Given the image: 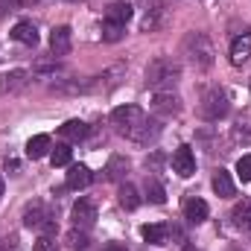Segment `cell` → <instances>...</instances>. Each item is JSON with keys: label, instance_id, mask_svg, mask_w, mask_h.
<instances>
[{"label": "cell", "instance_id": "cell-6", "mask_svg": "<svg viewBox=\"0 0 251 251\" xmlns=\"http://www.w3.org/2000/svg\"><path fill=\"white\" fill-rule=\"evenodd\" d=\"M70 219H73V228L88 231V228L97 222V204H94L91 199H79V201L73 204V210H70Z\"/></svg>", "mask_w": 251, "mask_h": 251}, {"label": "cell", "instance_id": "cell-21", "mask_svg": "<svg viewBox=\"0 0 251 251\" xmlns=\"http://www.w3.org/2000/svg\"><path fill=\"white\" fill-rule=\"evenodd\" d=\"M146 199L152 201V204H164L167 201V190H164V184L158 181V178H146Z\"/></svg>", "mask_w": 251, "mask_h": 251}, {"label": "cell", "instance_id": "cell-10", "mask_svg": "<svg viewBox=\"0 0 251 251\" xmlns=\"http://www.w3.org/2000/svg\"><path fill=\"white\" fill-rule=\"evenodd\" d=\"M53 216L47 213V207L41 204V201H32V204H26V210H24V225L26 228H44V222H50Z\"/></svg>", "mask_w": 251, "mask_h": 251}, {"label": "cell", "instance_id": "cell-2", "mask_svg": "<svg viewBox=\"0 0 251 251\" xmlns=\"http://www.w3.org/2000/svg\"><path fill=\"white\" fill-rule=\"evenodd\" d=\"M178 79H181V64L176 59L161 56V59L149 62V67H146V85L155 91H173Z\"/></svg>", "mask_w": 251, "mask_h": 251}, {"label": "cell", "instance_id": "cell-27", "mask_svg": "<svg viewBox=\"0 0 251 251\" xmlns=\"http://www.w3.org/2000/svg\"><path fill=\"white\" fill-rule=\"evenodd\" d=\"M237 178L240 181H251V155H243L237 161Z\"/></svg>", "mask_w": 251, "mask_h": 251}, {"label": "cell", "instance_id": "cell-15", "mask_svg": "<svg viewBox=\"0 0 251 251\" xmlns=\"http://www.w3.org/2000/svg\"><path fill=\"white\" fill-rule=\"evenodd\" d=\"M128 21H131V6H128L126 0L111 3V6L105 9V24H120V26H126Z\"/></svg>", "mask_w": 251, "mask_h": 251}, {"label": "cell", "instance_id": "cell-19", "mask_svg": "<svg viewBox=\"0 0 251 251\" xmlns=\"http://www.w3.org/2000/svg\"><path fill=\"white\" fill-rule=\"evenodd\" d=\"M126 173H128V158L114 155V158L108 161V167H105V178H108V181H123Z\"/></svg>", "mask_w": 251, "mask_h": 251}, {"label": "cell", "instance_id": "cell-3", "mask_svg": "<svg viewBox=\"0 0 251 251\" xmlns=\"http://www.w3.org/2000/svg\"><path fill=\"white\" fill-rule=\"evenodd\" d=\"M181 53L187 56V62L196 67V70H207L213 64V41L204 35V32H187L184 41H181Z\"/></svg>", "mask_w": 251, "mask_h": 251}, {"label": "cell", "instance_id": "cell-5", "mask_svg": "<svg viewBox=\"0 0 251 251\" xmlns=\"http://www.w3.org/2000/svg\"><path fill=\"white\" fill-rule=\"evenodd\" d=\"M152 111L158 117H176L181 111V97L173 94V91H155L152 97Z\"/></svg>", "mask_w": 251, "mask_h": 251}, {"label": "cell", "instance_id": "cell-1", "mask_svg": "<svg viewBox=\"0 0 251 251\" xmlns=\"http://www.w3.org/2000/svg\"><path fill=\"white\" fill-rule=\"evenodd\" d=\"M111 123L117 126V131L123 137L134 140V143H149L161 131L158 123L155 120H146L143 108H137V105H120V108H114L111 111Z\"/></svg>", "mask_w": 251, "mask_h": 251}, {"label": "cell", "instance_id": "cell-22", "mask_svg": "<svg viewBox=\"0 0 251 251\" xmlns=\"http://www.w3.org/2000/svg\"><path fill=\"white\" fill-rule=\"evenodd\" d=\"M117 196H120V204H123L126 210H134V207L140 204L137 187H134V184H128V181H126V184H120V193H117Z\"/></svg>", "mask_w": 251, "mask_h": 251}, {"label": "cell", "instance_id": "cell-20", "mask_svg": "<svg viewBox=\"0 0 251 251\" xmlns=\"http://www.w3.org/2000/svg\"><path fill=\"white\" fill-rule=\"evenodd\" d=\"M231 219H234V225H237V228H243V231H251V201H240V204L234 207Z\"/></svg>", "mask_w": 251, "mask_h": 251}, {"label": "cell", "instance_id": "cell-7", "mask_svg": "<svg viewBox=\"0 0 251 251\" xmlns=\"http://www.w3.org/2000/svg\"><path fill=\"white\" fill-rule=\"evenodd\" d=\"M173 170H176L181 178H190V176L196 173V155H193L190 146H178V149L173 152Z\"/></svg>", "mask_w": 251, "mask_h": 251}, {"label": "cell", "instance_id": "cell-33", "mask_svg": "<svg viewBox=\"0 0 251 251\" xmlns=\"http://www.w3.org/2000/svg\"><path fill=\"white\" fill-rule=\"evenodd\" d=\"M184 251H196V249H184Z\"/></svg>", "mask_w": 251, "mask_h": 251}, {"label": "cell", "instance_id": "cell-13", "mask_svg": "<svg viewBox=\"0 0 251 251\" xmlns=\"http://www.w3.org/2000/svg\"><path fill=\"white\" fill-rule=\"evenodd\" d=\"M50 149H53L50 134H35V137H29V140H26V158H32V161H38V158L50 155Z\"/></svg>", "mask_w": 251, "mask_h": 251}, {"label": "cell", "instance_id": "cell-26", "mask_svg": "<svg viewBox=\"0 0 251 251\" xmlns=\"http://www.w3.org/2000/svg\"><path fill=\"white\" fill-rule=\"evenodd\" d=\"M56 249H59L56 234H41V237L35 240V246H32V251H56Z\"/></svg>", "mask_w": 251, "mask_h": 251}, {"label": "cell", "instance_id": "cell-23", "mask_svg": "<svg viewBox=\"0 0 251 251\" xmlns=\"http://www.w3.org/2000/svg\"><path fill=\"white\" fill-rule=\"evenodd\" d=\"M70 158H73V149H70L67 143H56V146L50 149V161H53V167H70Z\"/></svg>", "mask_w": 251, "mask_h": 251}, {"label": "cell", "instance_id": "cell-8", "mask_svg": "<svg viewBox=\"0 0 251 251\" xmlns=\"http://www.w3.org/2000/svg\"><path fill=\"white\" fill-rule=\"evenodd\" d=\"M249 59H251V32H243L231 41V64L243 67Z\"/></svg>", "mask_w": 251, "mask_h": 251}, {"label": "cell", "instance_id": "cell-25", "mask_svg": "<svg viewBox=\"0 0 251 251\" xmlns=\"http://www.w3.org/2000/svg\"><path fill=\"white\" fill-rule=\"evenodd\" d=\"M26 79H29L26 70H12V73L6 76V88H9V91H21V88L26 85Z\"/></svg>", "mask_w": 251, "mask_h": 251}, {"label": "cell", "instance_id": "cell-16", "mask_svg": "<svg viewBox=\"0 0 251 251\" xmlns=\"http://www.w3.org/2000/svg\"><path fill=\"white\" fill-rule=\"evenodd\" d=\"M213 190H216V196L219 199H231L237 187H234V178H231V173L228 170H219L216 176H213Z\"/></svg>", "mask_w": 251, "mask_h": 251}, {"label": "cell", "instance_id": "cell-17", "mask_svg": "<svg viewBox=\"0 0 251 251\" xmlns=\"http://www.w3.org/2000/svg\"><path fill=\"white\" fill-rule=\"evenodd\" d=\"M88 131H91V128H88V123H82V120H67V123L59 128V134H62L64 140H73V143H76V140H85Z\"/></svg>", "mask_w": 251, "mask_h": 251}, {"label": "cell", "instance_id": "cell-9", "mask_svg": "<svg viewBox=\"0 0 251 251\" xmlns=\"http://www.w3.org/2000/svg\"><path fill=\"white\" fill-rule=\"evenodd\" d=\"M70 47H73V32H70V26H56V29L50 32V50H53V56H67Z\"/></svg>", "mask_w": 251, "mask_h": 251}, {"label": "cell", "instance_id": "cell-24", "mask_svg": "<svg viewBox=\"0 0 251 251\" xmlns=\"http://www.w3.org/2000/svg\"><path fill=\"white\" fill-rule=\"evenodd\" d=\"M123 38H126V26H120V24H102V41L117 44Z\"/></svg>", "mask_w": 251, "mask_h": 251}, {"label": "cell", "instance_id": "cell-28", "mask_svg": "<svg viewBox=\"0 0 251 251\" xmlns=\"http://www.w3.org/2000/svg\"><path fill=\"white\" fill-rule=\"evenodd\" d=\"M158 24H161V6H155V9H152V15H146V18H143V29H146V32H152V29H158Z\"/></svg>", "mask_w": 251, "mask_h": 251}, {"label": "cell", "instance_id": "cell-31", "mask_svg": "<svg viewBox=\"0 0 251 251\" xmlns=\"http://www.w3.org/2000/svg\"><path fill=\"white\" fill-rule=\"evenodd\" d=\"M21 3H38V0H21Z\"/></svg>", "mask_w": 251, "mask_h": 251}, {"label": "cell", "instance_id": "cell-18", "mask_svg": "<svg viewBox=\"0 0 251 251\" xmlns=\"http://www.w3.org/2000/svg\"><path fill=\"white\" fill-rule=\"evenodd\" d=\"M167 234H170L167 225H143V228H140V237H143L149 246H164V243H167Z\"/></svg>", "mask_w": 251, "mask_h": 251}, {"label": "cell", "instance_id": "cell-34", "mask_svg": "<svg viewBox=\"0 0 251 251\" xmlns=\"http://www.w3.org/2000/svg\"><path fill=\"white\" fill-rule=\"evenodd\" d=\"M70 3H73V0H70Z\"/></svg>", "mask_w": 251, "mask_h": 251}, {"label": "cell", "instance_id": "cell-29", "mask_svg": "<svg viewBox=\"0 0 251 251\" xmlns=\"http://www.w3.org/2000/svg\"><path fill=\"white\" fill-rule=\"evenodd\" d=\"M18 3H21V0H0V18H6L9 12H15Z\"/></svg>", "mask_w": 251, "mask_h": 251}, {"label": "cell", "instance_id": "cell-30", "mask_svg": "<svg viewBox=\"0 0 251 251\" xmlns=\"http://www.w3.org/2000/svg\"><path fill=\"white\" fill-rule=\"evenodd\" d=\"M102 251H126V249L120 246V243H108V246H105Z\"/></svg>", "mask_w": 251, "mask_h": 251}, {"label": "cell", "instance_id": "cell-4", "mask_svg": "<svg viewBox=\"0 0 251 251\" xmlns=\"http://www.w3.org/2000/svg\"><path fill=\"white\" fill-rule=\"evenodd\" d=\"M228 97H225V91H219V88H213V91H207L204 94V100H201V105H199V114L204 117V120H219V117H225L228 114Z\"/></svg>", "mask_w": 251, "mask_h": 251}, {"label": "cell", "instance_id": "cell-11", "mask_svg": "<svg viewBox=\"0 0 251 251\" xmlns=\"http://www.w3.org/2000/svg\"><path fill=\"white\" fill-rule=\"evenodd\" d=\"M207 213H210V210H207V201H201V199H196V196L184 201V219H187L190 225H201V222L207 219Z\"/></svg>", "mask_w": 251, "mask_h": 251}, {"label": "cell", "instance_id": "cell-32", "mask_svg": "<svg viewBox=\"0 0 251 251\" xmlns=\"http://www.w3.org/2000/svg\"><path fill=\"white\" fill-rule=\"evenodd\" d=\"M0 196H3V178H0Z\"/></svg>", "mask_w": 251, "mask_h": 251}, {"label": "cell", "instance_id": "cell-12", "mask_svg": "<svg viewBox=\"0 0 251 251\" xmlns=\"http://www.w3.org/2000/svg\"><path fill=\"white\" fill-rule=\"evenodd\" d=\"M91 170L85 167V164H70V170H67V187L70 190H85L91 184Z\"/></svg>", "mask_w": 251, "mask_h": 251}, {"label": "cell", "instance_id": "cell-14", "mask_svg": "<svg viewBox=\"0 0 251 251\" xmlns=\"http://www.w3.org/2000/svg\"><path fill=\"white\" fill-rule=\"evenodd\" d=\"M12 38L21 41V44H26V47H35V44H38V29H35L32 21H21V24H15Z\"/></svg>", "mask_w": 251, "mask_h": 251}]
</instances>
